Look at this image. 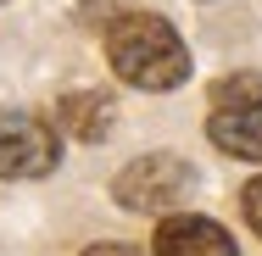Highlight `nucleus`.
<instances>
[{
    "mask_svg": "<svg viewBox=\"0 0 262 256\" xmlns=\"http://www.w3.org/2000/svg\"><path fill=\"white\" fill-rule=\"evenodd\" d=\"M106 61L123 84L134 89H179L190 78V51L179 39V28L167 17H151V11H128L106 28Z\"/></svg>",
    "mask_w": 262,
    "mask_h": 256,
    "instance_id": "obj_1",
    "label": "nucleus"
},
{
    "mask_svg": "<svg viewBox=\"0 0 262 256\" xmlns=\"http://www.w3.org/2000/svg\"><path fill=\"white\" fill-rule=\"evenodd\" d=\"M195 190V167L184 161V156H167V151H157V156H134L123 173H117V184H112V195L128 206V212H173V206L184 201Z\"/></svg>",
    "mask_w": 262,
    "mask_h": 256,
    "instance_id": "obj_2",
    "label": "nucleus"
},
{
    "mask_svg": "<svg viewBox=\"0 0 262 256\" xmlns=\"http://www.w3.org/2000/svg\"><path fill=\"white\" fill-rule=\"evenodd\" d=\"M61 161V139L45 117L0 106V178H45Z\"/></svg>",
    "mask_w": 262,
    "mask_h": 256,
    "instance_id": "obj_3",
    "label": "nucleus"
},
{
    "mask_svg": "<svg viewBox=\"0 0 262 256\" xmlns=\"http://www.w3.org/2000/svg\"><path fill=\"white\" fill-rule=\"evenodd\" d=\"M151 251H157V256H234V234H229L223 223H212V217L173 212V217L157 223Z\"/></svg>",
    "mask_w": 262,
    "mask_h": 256,
    "instance_id": "obj_4",
    "label": "nucleus"
},
{
    "mask_svg": "<svg viewBox=\"0 0 262 256\" xmlns=\"http://www.w3.org/2000/svg\"><path fill=\"white\" fill-rule=\"evenodd\" d=\"M207 134H212V145H217L223 156L262 161V101H246V106H212Z\"/></svg>",
    "mask_w": 262,
    "mask_h": 256,
    "instance_id": "obj_5",
    "label": "nucleus"
},
{
    "mask_svg": "<svg viewBox=\"0 0 262 256\" xmlns=\"http://www.w3.org/2000/svg\"><path fill=\"white\" fill-rule=\"evenodd\" d=\"M112 117H117V106H112L106 89H67V95L56 101L61 134H73V139H84V145H101L106 134H112Z\"/></svg>",
    "mask_w": 262,
    "mask_h": 256,
    "instance_id": "obj_6",
    "label": "nucleus"
},
{
    "mask_svg": "<svg viewBox=\"0 0 262 256\" xmlns=\"http://www.w3.org/2000/svg\"><path fill=\"white\" fill-rule=\"evenodd\" d=\"M246 101H262V73H229L212 84V106H246Z\"/></svg>",
    "mask_w": 262,
    "mask_h": 256,
    "instance_id": "obj_7",
    "label": "nucleus"
},
{
    "mask_svg": "<svg viewBox=\"0 0 262 256\" xmlns=\"http://www.w3.org/2000/svg\"><path fill=\"white\" fill-rule=\"evenodd\" d=\"M240 212H246L251 234L262 240V178H251V184H246V195H240Z\"/></svg>",
    "mask_w": 262,
    "mask_h": 256,
    "instance_id": "obj_8",
    "label": "nucleus"
},
{
    "mask_svg": "<svg viewBox=\"0 0 262 256\" xmlns=\"http://www.w3.org/2000/svg\"><path fill=\"white\" fill-rule=\"evenodd\" d=\"M84 256H140V251H128V245H90Z\"/></svg>",
    "mask_w": 262,
    "mask_h": 256,
    "instance_id": "obj_9",
    "label": "nucleus"
}]
</instances>
